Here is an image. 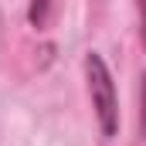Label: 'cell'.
I'll return each mask as SVG.
<instances>
[{"label":"cell","mask_w":146,"mask_h":146,"mask_svg":"<svg viewBox=\"0 0 146 146\" xmlns=\"http://www.w3.org/2000/svg\"><path fill=\"white\" fill-rule=\"evenodd\" d=\"M85 82H88V95H92L99 129H102V136L112 139L119 133V102H115V82L109 75V65L102 61L99 51L85 54Z\"/></svg>","instance_id":"obj_1"},{"label":"cell","mask_w":146,"mask_h":146,"mask_svg":"<svg viewBox=\"0 0 146 146\" xmlns=\"http://www.w3.org/2000/svg\"><path fill=\"white\" fill-rule=\"evenodd\" d=\"M48 17H51V0H31V7H27V21H31V27L44 31V27H48Z\"/></svg>","instance_id":"obj_2"},{"label":"cell","mask_w":146,"mask_h":146,"mask_svg":"<svg viewBox=\"0 0 146 146\" xmlns=\"http://www.w3.org/2000/svg\"><path fill=\"white\" fill-rule=\"evenodd\" d=\"M139 133L146 139V72H143V88H139Z\"/></svg>","instance_id":"obj_3"},{"label":"cell","mask_w":146,"mask_h":146,"mask_svg":"<svg viewBox=\"0 0 146 146\" xmlns=\"http://www.w3.org/2000/svg\"><path fill=\"white\" fill-rule=\"evenodd\" d=\"M139 7V37H143V48H146V0H136Z\"/></svg>","instance_id":"obj_4"}]
</instances>
